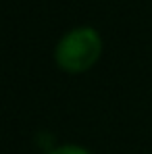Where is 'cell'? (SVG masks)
Masks as SVG:
<instances>
[{"instance_id": "cell-1", "label": "cell", "mask_w": 152, "mask_h": 154, "mask_svg": "<svg viewBox=\"0 0 152 154\" xmlns=\"http://www.w3.org/2000/svg\"><path fill=\"white\" fill-rule=\"evenodd\" d=\"M102 56V35L92 25H77L63 33L54 46V63L69 75H81L94 69Z\"/></svg>"}, {"instance_id": "cell-2", "label": "cell", "mask_w": 152, "mask_h": 154, "mask_svg": "<svg viewBox=\"0 0 152 154\" xmlns=\"http://www.w3.org/2000/svg\"><path fill=\"white\" fill-rule=\"evenodd\" d=\"M46 154H92V152L85 146H79V144H60V146L50 148Z\"/></svg>"}]
</instances>
